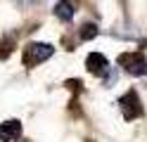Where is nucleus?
I'll use <instances>...</instances> for the list:
<instances>
[{
  "label": "nucleus",
  "instance_id": "1",
  "mask_svg": "<svg viewBox=\"0 0 147 142\" xmlns=\"http://www.w3.org/2000/svg\"><path fill=\"white\" fill-rule=\"evenodd\" d=\"M52 55H55V47L50 43H29L24 47V64L29 69H33V66L48 62Z\"/></svg>",
  "mask_w": 147,
  "mask_h": 142
},
{
  "label": "nucleus",
  "instance_id": "2",
  "mask_svg": "<svg viewBox=\"0 0 147 142\" xmlns=\"http://www.w3.org/2000/svg\"><path fill=\"white\" fill-rule=\"evenodd\" d=\"M119 66L131 76H145L147 73V57L142 52H121L119 55Z\"/></svg>",
  "mask_w": 147,
  "mask_h": 142
},
{
  "label": "nucleus",
  "instance_id": "3",
  "mask_svg": "<svg viewBox=\"0 0 147 142\" xmlns=\"http://www.w3.org/2000/svg\"><path fill=\"white\" fill-rule=\"evenodd\" d=\"M119 107H121V114L126 121H133L138 116H142V104L138 100V92L135 90H128L121 100H119Z\"/></svg>",
  "mask_w": 147,
  "mask_h": 142
},
{
  "label": "nucleus",
  "instance_id": "4",
  "mask_svg": "<svg viewBox=\"0 0 147 142\" xmlns=\"http://www.w3.org/2000/svg\"><path fill=\"white\" fill-rule=\"evenodd\" d=\"M22 137V121L10 118L0 123V142H19Z\"/></svg>",
  "mask_w": 147,
  "mask_h": 142
},
{
  "label": "nucleus",
  "instance_id": "5",
  "mask_svg": "<svg viewBox=\"0 0 147 142\" xmlns=\"http://www.w3.org/2000/svg\"><path fill=\"white\" fill-rule=\"evenodd\" d=\"M86 66H88V71L93 73V76H105V73L109 71L107 57L100 55V52H90V55L86 57Z\"/></svg>",
  "mask_w": 147,
  "mask_h": 142
},
{
  "label": "nucleus",
  "instance_id": "6",
  "mask_svg": "<svg viewBox=\"0 0 147 142\" xmlns=\"http://www.w3.org/2000/svg\"><path fill=\"white\" fill-rule=\"evenodd\" d=\"M74 14H76V9H74V3H71V0H59V3L55 5V17H57L59 22L69 24L71 19H74Z\"/></svg>",
  "mask_w": 147,
  "mask_h": 142
},
{
  "label": "nucleus",
  "instance_id": "7",
  "mask_svg": "<svg viewBox=\"0 0 147 142\" xmlns=\"http://www.w3.org/2000/svg\"><path fill=\"white\" fill-rule=\"evenodd\" d=\"M14 50V40L10 36H5V38H0V59H7V57L12 55Z\"/></svg>",
  "mask_w": 147,
  "mask_h": 142
},
{
  "label": "nucleus",
  "instance_id": "8",
  "mask_svg": "<svg viewBox=\"0 0 147 142\" xmlns=\"http://www.w3.org/2000/svg\"><path fill=\"white\" fill-rule=\"evenodd\" d=\"M95 36H97V26L95 24H83V28H81V40H90Z\"/></svg>",
  "mask_w": 147,
  "mask_h": 142
},
{
  "label": "nucleus",
  "instance_id": "9",
  "mask_svg": "<svg viewBox=\"0 0 147 142\" xmlns=\"http://www.w3.org/2000/svg\"><path fill=\"white\" fill-rule=\"evenodd\" d=\"M17 5H22V7H33V5H38V3H43V0H14Z\"/></svg>",
  "mask_w": 147,
  "mask_h": 142
}]
</instances>
